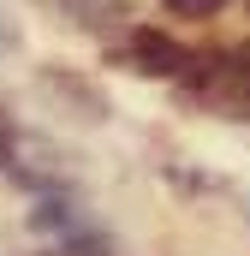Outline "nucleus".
I'll use <instances>...</instances> for the list:
<instances>
[{
    "instance_id": "nucleus-1",
    "label": "nucleus",
    "mask_w": 250,
    "mask_h": 256,
    "mask_svg": "<svg viewBox=\"0 0 250 256\" xmlns=\"http://www.w3.org/2000/svg\"><path fill=\"white\" fill-rule=\"evenodd\" d=\"M190 60H196V54H190L185 42L161 36V30H131V66H137L143 78H185Z\"/></svg>"
},
{
    "instance_id": "nucleus-2",
    "label": "nucleus",
    "mask_w": 250,
    "mask_h": 256,
    "mask_svg": "<svg viewBox=\"0 0 250 256\" xmlns=\"http://www.w3.org/2000/svg\"><path fill=\"white\" fill-rule=\"evenodd\" d=\"M42 96H48V102H60V108H78V120H84V126H102V120H108L102 90H96V84H84V78H72V72H42Z\"/></svg>"
},
{
    "instance_id": "nucleus-3",
    "label": "nucleus",
    "mask_w": 250,
    "mask_h": 256,
    "mask_svg": "<svg viewBox=\"0 0 250 256\" xmlns=\"http://www.w3.org/2000/svg\"><path fill=\"white\" fill-rule=\"evenodd\" d=\"M72 220H78V214L66 208L60 196H48V202H36V208H30V226H36V232H72Z\"/></svg>"
},
{
    "instance_id": "nucleus-4",
    "label": "nucleus",
    "mask_w": 250,
    "mask_h": 256,
    "mask_svg": "<svg viewBox=\"0 0 250 256\" xmlns=\"http://www.w3.org/2000/svg\"><path fill=\"white\" fill-rule=\"evenodd\" d=\"M161 6H173L179 18H208V12H220L226 0H161Z\"/></svg>"
},
{
    "instance_id": "nucleus-5",
    "label": "nucleus",
    "mask_w": 250,
    "mask_h": 256,
    "mask_svg": "<svg viewBox=\"0 0 250 256\" xmlns=\"http://www.w3.org/2000/svg\"><path fill=\"white\" fill-rule=\"evenodd\" d=\"M12 48H18V24L0 12V54H12Z\"/></svg>"
},
{
    "instance_id": "nucleus-6",
    "label": "nucleus",
    "mask_w": 250,
    "mask_h": 256,
    "mask_svg": "<svg viewBox=\"0 0 250 256\" xmlns=\"http://www.w3.org/2000/svg\"><path fill=\"white\" fill-rule=\"evenodd\" d=\"M6 155H12V126L0 120V167H6Z\"/></svg>"
},
{
    "instance_id": "nucleus-7",
    "label": "nucleus",
    "mask_w": 250,
    "mask_h": 256,
    "mask_svg": "<svg viewBox=\"0 0 250 256\" xmlns=\"http://www.w3.org/2000/svg\"><path fill=\"white\" fill-rule=\"evenodd\" d=\"M244 220H250V202H244Z\"/></svg>"
}]
</instances>
